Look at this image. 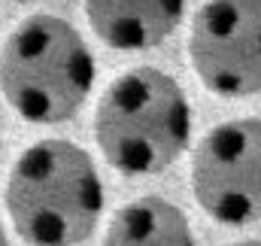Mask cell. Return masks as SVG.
Here are the masks:
<instances>
[{
    "label": "cell",
    "mask_w": 261,
    "mask_h": 246,
    "mask_svg": "<svg viewBox=\"0 0 261 246\" xmlns=\"http://www.w3.org/2000/svg\"><path fill=\"white\" fill-rule=\"evenodd\" d=\"M6 210L31 246H76L100 222L103 185L91 155L70 140H40L21 152L6 183Z\"/></svg>",
    "instance_id": "cell-1"
},
{
    "label": "cell",
    "mask_w": 261,
    "mask_h": 246,
    "mask_svg": "<svg viewBox=\"0 0 261 246\" xmlns=\"http://www.w3.org/2000/svg\"><path fill=\"white\" fill-rule=\"evenodd\" d=\"M192 110L182 85L158 67L122 73L100 97L94 140L110 167L128 177L167 170L189 146Z\"/></svg>",
    "instance_id": "cell-2"
},
{
    "label": "cell",
    "mask_w": 261,
    "mask_h": 246,
    "mask_svg": "<svg viewBox=\"0 0 261 246\" xmlns=\"http://www.w3.org/2000/svg\"><path fill=\"white\" fill-rule=\"evenodd\" d=\"M94 85V58L82 34L58 15H31L0 52V91L28 122L73 119Z\"/></svg>",
    "instance_id": "cell-3"
},
{
    "label": "cell",
    "mask_w": 261,
    "mask_h": 246,
    "mask_svg": "<svg viewBox=\"0 0 261 246\" xmlns=\"http://www.w3.org/2000/svg\"><path fill=\"white\" fill-rule=\"evenodd\" d=\"M258 119L216 125L195 149L192 188L206 216L222 225H252L261 213Z\"/></svg>",
    "instance_id": "cell-4"
},
{
    "label": "cell",
    "mask_w": 261,
    "mask_h": 246,
    "mask_svg": "<svg viewBox=\"0 0 261 246\" xmlns=\"http://www.w3.org/2000/svg\"><path fill=\"white\" fill-rule=\"evenodd\" d=\"M189 55L200 82L228 97L261 88V0H206L197 9Z\"/></svg>",
    "instance_id": "cell-5"
},
{
    "label": "cell",
    "mask_w": 261,
    "mask_h": 246,
    "mask_svg": "<svg viewBox=\"0 0 261 246\" xmlns=\"http://www.w3.org/2000/svg\"><path fill=\"white\" fill-rule=\"evenodd\" d=\"M186 0H85L91 31L119 52L164 43L182 21Z\"/></svg>",
    "instance_id": "cell-6"
},
{
    "label": "cell",
    "mask_w": 261,
    "mask_h": 246,
    "mask_svg": "<svg viewBox=\"0 0 261 246\" xmlns=\"http://www.w3.org/2000/svg\"><path fill=\"white\" fill-rule=\"evenodd\" d=\"M103 246H195L189 216L167 198L146 194L125 204L107 234Z\"/></svg>",
    "instance_id": "cell-7"
},
{
    "label": "cell",
    "mask_w": 261,
    "mask_h": 246,
    "mask_svg": "<svg viewBox=\"0 0 261 246\" xmlns=\"http://www.w3.org/2000/svg\"><path fill=\"white\" fill-rule=\"evenodd\" d=\"M0 246H9V240H6V231H3V222H0Z\"/></svg>",
    "instance_id": "cell-8"
},
{
    "label": "cell",
    "mask_w": 261,
    "mask_h": 246,
    "mask_svg": "<svg viewBox=\"0 0 261 246\" xmlns=\"http://www.w3.org/2000/svg\"><path fill=\"white\" fill-rule=\"evenodd\" d=\"M231 246H261L258 240H240V243H231Z\"/></svg>",
    "instance_id": "cell-9"
},
{
    "label": "cell",
    "mask_w": 261,
    "mask_h": 246,
    "mask_svg": "<svg viewBox=\"0 0 261 246\" xmlns=\"http://www.w3.org/2000/svg\"><path fill=\"white\" fill-rule=\"evenodd\" d=\"M15 3H31V0H15Z\"/></svg>",
    "instance_id": "cell-10"
}]
</instances>
